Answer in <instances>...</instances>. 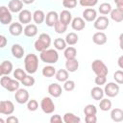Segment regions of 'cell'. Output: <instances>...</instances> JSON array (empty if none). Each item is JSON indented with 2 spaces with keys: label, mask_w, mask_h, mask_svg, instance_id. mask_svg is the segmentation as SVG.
<instances>
[{
  "label": "cell",
  "mask_w": 123,
  "mask_h": 123,
  "mask_svg": "<svg viewBox=\"0 0 123 123\" xmlns=\"http://www.w3.org/2000/svg\"><path fill=\"white\" fill-rule=\"evenodd\" d=\"M24 65L26 72L29 74H34L38 68V58L35 54H28L24 58Z\"/></svg>",
  "instance_id": "cell-1"
},
{
  "label": "cell",
  "mask_w": 123,
  "mask_h": 123,
  "mask_svg": "<svg viewBox=\"0 0 123 123\" xmlns=\"http://www.w3.org/2000/svg\"><path fill=\"white\" fill-rule=\"evenodd\" d=\"M51 44V37L48 34L42 33L39 35L38 38L35 42V49L38 52H42L43 50L48 49Z\"/></svg>",
  "instance_id": "cell-2"
},
{
  "label": "cell",
  "mask_w": 123,
  "mask_h": 123,
  "mask_svg": "<svg viewBox=\"0 0 123 123\" xmlns=\"http://www.w3.org/2000/svg\"><path fill=\"white\" fill-rule=\"evenodd\" d=\"M40 60L45 63H56L59 60V54L55 49H46L40 52Z\"/></svg>",
  "instance_id": "cell-3"
},
{
  "label": "cell",
  "mask_w": 123,
  "mask_h": 123,
  "mask_svg": "<svg viewBox=\"0 0 123 123\" xmlns=\"http://www.w3.org/2000/svg\"><path fill=\"white\" fill-rule=\"evenodd\" d=\"M91 68L96 76H107L109 73L107 65L101 60H94L91 63Z\"/></svg>",
  "instance_id": "cell-4"
},
{
  "label": "cell",
  "mask_w": 123,
  "mask_h": 123,
  "mask_svg": "<svg viewBox=\"0 0 123 123\" xmlns=\"http://www.w3.org/2000/svg\"><path fill=\"white\" fill-rule=\"evenodd\" d=\"M40 108L43 112L49 114L55 111V104L50 97H43L40 102Z\"/></svg>",
  "instance_id": "cell-5"
},
{
  "label": "cell",
  "mask_w": 123,
  "mask_h": 123,
  "mask_svg": "<svg viewBox=\"0 0 123 123\" xmlns=\"http://www.w3.org/2000/svg\"><path fill=\"white\" fill-rule=\"evenodd\" d=\"M119 93V86L116 83H108L104 88V94L108 97H115Z\"/></svg>",
  "instance_id": "cell-6"
},
{
  "label": "cell",
  "mask_w": 123,
  "mask_h": 123,
  "mask_svg": "<svg viewBox=\"0 0 123 123\" xmlns=\"http://www.w3.org/2000/svg\"><path fill=\"white\" fill-rule=\"evenodd\" d=\"M12 16L10 10L5 6H1L0 7V22L3 25H8L12 22Z\"/></svg>",
  "instance_id": "cell-7"
},
{
  "label": "cell",
  "mask_w": 123,
  "mask_h": 123,
  "mask_svg": "<svg viewBox=\"0 0 123 123\" xmlns=\"http://www.w3.org/2000/svg\"><path fill=\"white\" fill-rule=\"evenodd\" d=\"M14 111V105L12 101H0V113L11 115Z\"/></svg>",
  "instance_id": "cell-8"
},
{
  "label": "cell",
  "mask_w": 123,
  "mask_h": 123,
  "mask_svg": "<svg viewBox=\"0 0 123 123\" xmlns=\"http://www.w3.org/2000/svg\"><path fill=\"white\" fill-rule=\"evenodd\" d=\"M14 99L18 104H25L29 100V92L27 89L24 88H18L15 91Z\"/></svg>",
  "instance_id": "cell-9"
},
{
  "label": "cell",
  "mask_w": 123,
  "mask_h": 123,
  "mask_svg": "<svg viewBox=\"0 0 123 123\" xmlns=\"http://www.w3.org/2000/svg\"><path fill=\"white\" fill-rule=\"evenodd\" d=\"M110 24V20L108 17L102 15V16H99L98 18L95 19L94 21V28L96 30H99V31H104L108 28Z\"/></svg>",
  "instance_id": "cell-10"
},
{
  "label": "cell",
  "mask_w": 123,
  "mask_h": 123,
  "mask_svg": "<svg viewBox=\"0 0 123 123\" xmlns=\"http://www.w3.org/2000/svg\"><path fill=\"white\" fill-rule=\"evenodd\" d=\"M44 21L48 27H54V25L59 21V14L55 11H51L46 14Z\"/></svg>",
  "instance_id": "cell-11"
},
{
  "label": "cell",
  "mask_w": 123,
  "mask_h": 123,
  "mask_svg": "<svg viewBox=\"0 0 123 123\" xmlns=\"http://www.w3.org/2000/svg\"><path fill=\"white\" fill-rule=\"evenodd\" d=\"M62 86L57 84V83H53V84H50L48 86V93L54 97V98H58L62 95Z\"/></svg>",
  "instance_id": "cell-12"
},
{
  "label": "cell",
  "mask_w": 123,
  "mask_h": 123,
  "mask_svg": "<svg viewBox=\"0 0 123 123\" xmlns=\"http://www.w3.org/2000/svg\"><path fill=\"white\" fill-rule=\"evenodd\" d=\"M33 19V14L28 10H21L18 14V20L20 23L23 24H29L31 20Z\"/></svg>",
  "instance_id": "cell-13"
},
{
  "label": "cell",
  "mask_w": 123,
  "mask_h": 123,
  "mask_svg": "<svg viewBox=\"0 0 123 123\" xmlns=\"http://www.w3.org/2000/svg\"><path fill=\"white\" fill-rule=\"evenodd\" d=\"M83 17H84V19L86 21L92 22V21H94L96 19L97 12H96V11L93 8H88V9H86L83 12Z\"/></svg>",
  "instance_id": "cell-14"
},
{
  "label": "cell",
  "mask_w": 123,
  "mask_h": 123,
  "mask_svg": "<svg viewBox=\"0 0 123 123\" xmlns=\"http://www.w3.org/2000/svg\"><path fill=\"white\" fill-rule=\"evenodd\" d=\"M23 3L21 0H11L8 4V9L11 12H18L22 10Z\"/></svg>",
  "instance_id": "cell-15"
},
{
  "label": "cell",
  "mask_w": 123,
  "mask_h": 123,
  "mask_svg": "<svg viewBox=\"0 0 123 123\" xmlns=\"http://www.w3.org/2000/svg\"><path fill=\"white\" fill-rule=\"evenodd\" d=\"M9 31L11 33V35L14 36V37H18L22 34L23 32V28L20 22H13L10 25L9 27Z\"/></svg>",
  "instance_id": "cell-16"
},
{
  "label": "cell",
  "mask_w": 123,
  "mask_h": 123,
  "mask_svg": "<svg viewBox=\"0 0 123 123\" xmlns=\"http://www.w3.org/2000/svg\"><path fill=\"white\" fill-rule=\"evenodd\" d=\"M107 36L103 32H97L92 36V41L97 45H103L107 42Z\"/></svg>",
  "instance_id": "cell-17"
},
{
  "label": "cell",
  "mask_w": 123,
  "mask_h": 123,
  "mask_svg": "<svg viewBox=\"0 0 123 123\" xmlns=\"http://www.w3.org/2000/svg\"><path fill=\"white\" fill-rule=\"evenodd\" d=\"M71 26H72V29L75 31H82L83 29H85L86 23H85V20L83 18L75 17L71 20Z\"/></svg>",
  "instance_id": "cell-18"
},
{
  "label": "cell",
  "mask_w": 123,
  "mask_h": 123,
  "mask_svg": "<svg viewBox=\"0 0 123 123\" xmlns=\"http://www.w3.org/2000/svg\"><path fill=\"white\" fill-rule=\"evenodd\" d=\"M59 20L62 23H63L65 25H68L69 23H71V20H72V14H71V12L69 11H67V10L62 11V12L59 15Z\"/></svg>",
  "instance_id": "cell-19"
},
{
  "label": "cell",
  "mask_w": 123,
  "mask_h": 123,
  "mask_svg": "<svg viewBox=\"0 0 123 123\" xmlns=\"http://www.w3.org/2000/svg\"><path fill=\"white\" fill-rule=\"evenodd\" d=\"M23 33L26 37H33L37 34V27L35 24H27L23 30Z\"/></svg>",
  "instance_id": "cell-20"
},
{
  "label": "cell",
  "mask_w": 123,
  "mask_h": 123,
  "mask_svg": "<svg viewBox=\"0 0 123 123\" xmlns=\"http://www.w3.org/2000/svg\"><path fill=\"white\" fill-rule=\"evenodd\" d=\"M12 54L16 59H21L24 56V48L20 44H13L12 46Z\"/></svg>",
  "instance_id": "cell-21"
},
{
  "label": "cell",
  "mask_w": 123,
  "mask_h": 123,
  "mask_svg": "<svg viewBox=\"0 0 123 123\" xmlns=\"http://www.w3.org/2000/svg\"><path fill=\"white\" fill-rule=\"evenodd\" d=\"M65 67L68 72H75L79 67V62L76 59H70L66 60L65 62Z\"/></svg>",
  "instance_id": "cell-22"
},
{
  "label": "cell",
  "mask_w": 123,
  "mask_h": 123,
  "mask_svg": "<svg viewBox=\"0 0 123 123\" xmlns=\"http://www.w3.org/2000/svg\"><path fill=\"white\" fill-rule=\"evenodd\" d=\"M111 117L114 122L123 121V111L119 108H115L111 111Z\"/></svg>",
  "instance_id": "cell-23"
},
{
  "label": "cell",
  "mask_w": 123,
  "mask_h": 123,
  "mask_svg": "<svg viewBox=\"0 0 123 123\" xmlns=\"http://www.w3.org/2000/svg\"><path fill=\"white\" fill-rule=\"evenodd\" d=\"M62 121L65 123H79L81 121V118L72 112H66L62 117Z\"/></svg>",
  "instance_id": "cell-24"
},
{
  "label": "cell",
  "mask_w": 123,
  "mask_h": 123,
  "mask_svg": "<svg viewBox=\"0 0 123 123\" xmlns=\"http://www.w3.org/2000/svg\"><path fill=\"white\" fill-rule=\"evenodd\" d=\"M111 18L115 22H121L123 20V11L117 8L111 11Z\"/></svg>",
  "instance_id": "cell-25"
},
{
  "label": "cell",
  "mask_w": 123,
  "mask_h": 123,
  "mask_svg": "<svg viewBox=\"0 0 123 123\" xmlns=\"http://www.w3.org/2000/svg\"><path fill=\"white\" fill-rule=\"evenodd\" d=\"M90 95H91V97L94 99V100H101L102 98H103V96H104V90L98 86H95V87H93L92 89H91V91H90Z\"/></svg>",
  "instance_id": "cell-26"
},
{
  "label": "cell",
  "mask_w": 123,
  "mask_h": 123,
  "mask_svg": "<svg viewBox=\"0 0 123 123\" xmlns=\"http://www.w3.org/2000/svg\"><path fill=\"white\" fill-rule=\"evenodd\" d=\"M45 19V14L41 10H37L33 13V20L37 24H41Z\"/></svg>",
  "instance_id": "cell-27"
},
{
  "label": "cell",
  "mask_w": 123,
  "mask_h": 123,
  "mask_svg": "<svg viewBox=\"0 0 123 123\" xmlns=\"http://www.w3.org/2000/svg\"><path fill=\"white\" fill-rule=\"evenodd\" d=\"M64 40H65L66 44H68V45H75L78 42V40H79V37L74 32H71V33L66 35Z\"/></svg>",
  "instance_id": "cell-28"
},
{
  "label": "cell",
  "mask_w": 123,
  "mask_h": 123,
  "mask_svg": "<svg viewBox=\"0 0 123 123\" xmlns=\"http://www.w3.org/2000/svg\"><path fill=\"white\" fill-rule=\"evenodd\" d=\"M5 88H6L8 91H11V92L16 91V90L19 88V81L11 78V80L8 82V84H7V86H6Z\"/></svg>",
  "instance_id": "cell-29"
},
{
  "label": "cell",
  "mask_w": 123,
  "mask_h": 123,
  "mask_svg": "<svg viewBox=\"0 0 123 123\" xmlns=\"http://www.w3.org/2000/svg\"><path fill=\"white\" fill-rule=\"evenodd\" d=\"M55 77L59 82H65L68 79V71L65 69H60L56 71Z\"/></svg>",
  "instance_id": "cell-30"
},
{
  "label": "cell",
  "mask_w": 123,
  "mask_h": 123,
  "mask_svg": "<svg viewBox=\"0 0 123 123\" xmlns=\"http://www.w3.org/2000/svg\"><path fill=\"white\" fill-rule=\"evenodd\" d=\"M55 74H56V68L52 65H47L42 68V75L44 77L51 78V77L55 76Z\"/></svg>",
  "instance_id": "cell-31"
},
{
  "label": "cell",
  "mask_w": 123,
  "mask_h": 123,
  "mask_svg": "<svg viewBox=\"0 0 123 123\" xmlns=\"http://www.w3.org/2000/svg\"><path fill=\"white\" fill-rule=\"evenodd\" d=\"M76 55H77V50L72 47H66L64 49V57L66 60H70V59H76Z\"/></svg>",
  "instance_id": "cell-32"
},
{
  "label": "cell",
  "mask_w": 123,
  "mask_h": 123,
  "mask_svg": "<svg viewBox=\"0 0 123 123\" xmlns=\"http://www.w3.org/2000/svg\"><path fill=\"white\" fill-rule=\"evenodd\" d=\"M111 10H112V9H111V5L110 3H106V2H105V3H102V4L99 6V9H98L99 12H100L101 14H103V15L109 14Z\"/></svg>",
  "instance_id": "cell-33"
},
{
  "label": "cell",
  "mask_w": 123,
  "mask_h": 123,
  "mask_svg": "<svg viewBox=\"0 0 123 123\" xmlns=\"http://www.w3.org/2000/svg\"><path fill=\"white\" fill-rule=\"evenodd\" d=\"M99 107H100V110L103 111H108L109 110H111V101L109 100L108 98L106 99H101L100 103H99Z\"/></svg>",
  "instance_id": "cell-34"
},
{
  "label": "cell",
  "mask_w": 123,
  "mask_h": 123,
  "mask_svg": "<svg viewBox=\"0 0 123 123\" xmlns=\"http://www.w3.org/2000/svg\"><path fill=\"white\" fill-rule=\"evenodd\" d=\"M66 42L63 38H61V37H58L54 40V46L57 50H64L66 48Z\"/></svg>",
  "instance_id": "cell-35"
},
{
  "label": "cell",
  "mask_w": 123,
  "mask_h": 123,
  "mask_svg": "<svg viewBox=\"0 0 123 123\" xmlns=\"http://www.w3.org/2000/svg\"><path fill=\"white\" fill-rule=\"evenodd\" d=\"M1 66H2V69H3L4 75H9L12 71V63L9 61H4L1 63Z\"/></svg>",
  "instance_id": "cell-36"
},
{
  "label": "cell",
  "mask_w": 123,
  "mask_h": 123,
  "mask_svg": "<svg viewBox=\"0 0 123 123\" xmlns=\"http://www.w3.org/2000/svg\"><path fill=\"white\" fill-rule=\"evenodd\" d=\"M84 112L86 115H96L97 113V109L94 105L88 104L84 108Z\"/></svg>",
  "instance_id": "cell-37"
},
{
  "label": "cell",
  "mask_w": 123,
  "mask_h": 123,
  "mask_svg": "<svg viewBox=\"0 0 123 123\" xmlns=\"http://www.w3.org/2000/svg\"><path fill=\"white\" fill-rule=\"evenodd\" d=\"M54 28H55L56 33H58V34H63V33L67 30V25L62 23V22L59 20V21L54 25Z\"/></svg>",
  "instance_id": "cell-38"
},
{
  "label": "cell",
  "mask_w": 123,
  "mask_h": 123,
  "mask_svg": "<svg viewBox=\"0 0 123 123\" xmlns=\"http://www.w3.org/2000/svg\"><path fill=\"white\" fill-rule=\"evenodd\" d=\"M20 82H21L22 85H24L25 86H34V84H35V78L32 77L31 75H26Z\"/></svg>",
  "instance_id": "cell-39"
},
{
  "label": "cell",
  "mask_w": 123,
  "mask_h": 123,
  "mask_svg": "<svg viewBox=\"0 0 123 123\" xmlns=\"http://www.w3.org/2000/svg\"><path fill=\"white\" fill-rule=\"evenodd\" d=\"M25 76H26V73H25V71H24L23 69H21V68H16V69L14 70V72H13V77H14V79L17 80V81H21Z\"/></svg>",
  "instance_id": "cell-40"
},
{
  "label": "cell",
  "mask_w": 123,
  "mask_h": 123,
  "mask_svg": "<svg viewBox=\"0 0 123 123\" xmlns=\"http://www.w3.org/2000/svg\"><path fill=\"white\" fill-rule=\"evenodd\" d=\"M38 108V103L37 102V100L35 99H31V100H28L27 102V109L31 111H37Z\"/></svg>",
  "instance_id": "cell-41"
},
{
  "label": "cell",
  "mask_w": 123,
  "mask_h": 123,
  "mask_svg": "<svg viewBox=\"0 0 123 123\" xmlns=\"http://www.w3.org/2000/svg\"><path fill=\"white\" fill-rule=\"evenodd\" d=\"M63 88L66 91H72L75 88V82L72 80H66L65 82H63Z\"/></svg>",
  "instance_id": "cell-42"
},
{
  "label": "cell",
  "mask_w": 123,
  "mask_h": 123,
  "mask_svg": "<svg viewBox=\"0 0 123 123\" xmlns=\"http://www.w3.org/2000/svg\"><path fill=\"white\" fill-rule=\"evenodd\" d=\"M79 2L82 7H94L98 3V0H79Z\"/></svg>",
  "instance_id": "cell-43"
},
{
  "label": "cell",
  "mask_w": 123,
  "mask_h": 123,
  "mask_svg": "<svg viewBox=\"0 0 123 123\" xmlns=\"http://www.w3.org/2000/svg\"><path fill=\"white\" fill-rule=\"evenodd\" d=\"M113 79L115 80V82L119 85L123 84V71L122 70H117L114 72L113 74Z\"/></svg>",
  "instance_id": "cell-44"
},
{
  "label": "cell",
  "mask_w": 123,
  "mask_h": 123,
  "mask_svg": "<svg viewBox=\"0 0 123 123\" xmlns=\"http://www.w3.org/2000/svg\"><path fill=\"white\" fill-rule=\"evenodd\" d=\"M62 5H63L64 8L73 9L77 5V0H63L62 1Z\"/></svg>",
  "instance_id": "cell-45"
},
{
  "label": "cell",
  "mask_w": 123,
  "mask_h": 123,
  "mask_svg": "<svg viewBox=\"0 0 123 123\" xmlns=\"http://www.w3.org/2000/svg\"><path fill=\"white\" fill-rule=\"evenodd\" d=\"M94 82H95V84H96L97 86H101L102 85H105V84H106L107 78H106V76H96Z\"/></svg>",
  "instance_id": "cell-46"
},
{
  "label": "cell",
  "mask_w": 123,
  "mask_h": 123,
  "mask_svg": "<svg viewBox=\"0 0 123 123\" xmlns=\"http://www.w3.org/2000/svg\"><path fill=\"white\" fill-rule=\"evenodd\" d=\"M62 121V118L59 114H54L50 118V122L51 123H61Z\"/></svg>",
  "instance_id": "cell-47"
},
{
  "label": "cell",
  "mask_w": 123,
  "mask_h": 123,
  "mask_svg": "<svg viewBox=\"0 0 123 123\" xmlns=\"http://www.w3.org/2000/svg\"><path fill=\"white\" fill-rule=\"evenodd\" d=\"M85 120L86 123H96L97 117H96V115H86Z\"/></svg>",
  "instance_id": "cell-48"
},
{
  "label": "cell",
  "mask_w": 123,
  "mask_h": 123,
  "mask_svg": "<svg viewBox=\"0 0 123 123\" xmlns=\"http://www.w3.org/2000/svg\"><path fill=\"white\" fill-rule=\"evenodd\" d=\"M7 42H8L7 38L4 36L0 35V48H4L7 45Z\"/></svg>",
  "instance_id": "cell-49"
},
{
  "label": "cell",
  "mask_w": 123,
  "mask_h": 123,
  "mask_svg": "<svg viewBox=\"0 0 123 123\" xmlns=\"http://www.w3.org/2000/svg\"><path fill=\"white\" fill-rule=\"evenodd\" d=\"M6 122L7 123H17L18 122V119L15 116H9L6 119Z\"/></svg>",
  "instance_id": "cell-50"
},
{
  "label": "cell",
  "mask_w": 123,
  "mask_h": 123,
  "mask_svg": "<svg viewBox=\"0 0 123 123\" xmlns=\"http://www.w3.org/2000/svg\"><path fill=\"white\" fill-rule=\"evenodd\" d=\"M114 3L116 4L117 9L123 11V0H114Z\"/></svg>",
  "instance_id": "cell-51"
},
{
  "label": "cell",
  "mask_w": 123,
  "mask_h": 123,
  "mask_svg": "<svg viewBox=\"0 0 123 123\" xmlns=\"http://www.w3.org/2000/svg\"><path fill=\"white\" fill-rule=\"evenodd\" d=\"M123 56H120L119 57V59H118V65H119V67L122 69L123 68Z\"/></svg>",
  "instance_id": "cell-52"
},
{
  "label": "cell",
  "mask_w": 123,
  "mask_h": 123,
  "mask_svg": "<svg viewBox=\"0 0 123 123\" xmlns=\"http://www.w3.org/2000/svg\"><path fill=\"white\" fill-rule=\"evenodd\" d=\"M22 1V3H24V4H32L35 0H21Z\"/></svg>",
  "instance_id": "cell-53"
},
{
  "label": "cell",
  "mask_w": 123,
  "mask_h": 123,
  "mask_svg": "<svg viewBox=\"0 0 123 123\" xmlns=\"http://www.w3.org/2000/svg\"><path fill=\"white\" fill-rule=\"evenodd\" d=\"M3 75H4V73H3V69H2V66H1V64H0V77L3 76Z\"/></svg>",
  "instance_id": "cell-54"
},
{
  "label": "cell",
  "mask_w": 123,
  "mask_h": 123,
  "mask_svg": "<svg viewBox=\"0 0 123 123\" xmlns=\"http://www.w3.org/2000/svg\"><path fill=\"white\" fill-rule=\"evenodd\" d=\"M4 122H5V121H4L2 118H0V123H4Z\"/></svg>",
  "instance_id": "cell-55"
}]
</instances>
